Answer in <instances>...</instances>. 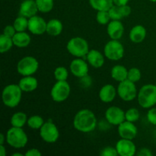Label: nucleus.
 <instances>
[{"label":"nucleus","instance_id":"obj_42","mask_svg":"<svg viewBox=\"0 0 156 156\" xmlns=\"http://www.w3.org/2000/svg\"><path fill=\"white\" fill-rule=\"evenodd\" d=\"M0 155H1V156L6 155V150L4 145H0Z\"/></svg>","mask_w":156,"mask_h":156},{"label":"nucleus","instance_id":"obj_8","mask_svg":"<svg viewBox=\"0 0 156 156\" xmlns=\"http://www.w3.org/2000/svg\"><path fill=\"white\" fill-rule=\"evenodd\" d=\"M71 87L67 81H56L50 91V96L53 101L60 103L69 97Z\"/></svg>","mask_w":156,"mask_h":156},{"label":"nucleus","instance_id":"obj_2","mask_svg":"<svg viewBox=\"0 0 156 156\" xmlns=\"http://www.w3.org/2000/svg\"><path fill=\"white\" fill-rule=\"evenodd\" d=\"M23 91L18 84H9L2 90V99L4 105L10 108H15L21 102Z\"/></svg>","mask_w":156,"mask_h":156},{"label":"nucleus","instance_id":"obj_46","mask_svg":"<svg viewBox=\"0 0 156 156\" xmlns=\"http://www.w3.org/2000/svg\"><path fill=\"white\" fill-rule=\"evenodd\" d=\"M155 85H156V82H155Z\"/></svg>","mask_w":156,"mask_h":156},{"label":"nucleus","instance_id":"obj_17","mask_svg":"<svg viewBox=\"0 0 156 156\" xmlns=\"http://www.w3.org/2000/svg\"><path fill=\"white\" fill-rule=\"evenodd\" d=\"M38 11L35 0H24L19 8V14L21 16L30 18L37 15Z\"/></svg>","mask_w":156,"mask_h":156},{"label":"nucleus","instance_id":"obj_7","mask_svg":"<svg viewBox=\"0 0 156 156\" xmlns=\"http://www.w3.org/2000/svg\"><path fill=\"white\" fill-rule=\"evenodd\" d=\"M104 55L110 60L118 61L124 56V47L118 40H111L105 44Z\"/></svg>","mask_w":156,"mask_h":156},{"label":"nucleus","instance_id":"obj_41","mask_svg":"<svg viewBox=\"0 0 156 156\" xmlns=\"http://www.w3.org/2000/svg\"><path fill=\"white\" fill-rule=\"evenodd\" d=\"M114 1V4L116 5H128V2L129 0H113Z\"/></svg>","mask_w":156,"mask_h":156},{"label":"nucleus","instance_id":"obj_29","mask_svg":"<svg viewBox=\"0 0 156 156\" xmlns=\"http://www.w3.org/2000/svg\"><path fill=\"white\" fill-rule=\"evenodd\" d=\"M14 46L13 40L12 37L5 36L2 34L0 36V53H5L12 48Z\"/></svg>","mask_w":156,"mask_h":156},{"label":"nucleus","instance_id":"obj_22","mask_svg":"<svg viewBox=\"0 0 156 156\" xmlns=\"http://www.w3.org/2000/svg\"><path fill=\"white\" fill-rule=\"evenodd\" d=\"M146 29L144 26L140 25H136L132 27V29L129 31V39L133 43L135 44H140L142 43L146 37Z\"/></svg>","mask_w":156,"mask_h":156},{"label":"nucleus","instance_id":"obj_14","mask_svg":"<svg viewBox=\"0 0 156 156\" xmlns=\"http://www.w3.org/2000/svg\"><path fill=\"white\" fill-rule=\"evenodd\" d=\"M118 134L122 139L133 140L138 133V129L134 123L125 120L118 125Z\"/></svg>","mask_w":156,"mask_h":156},{"label":"nucleus","instance_id":"obj_5","mask_svg":"<svg viewBox=\"0 0 156 156\" xmlns=\"http://www.w3.org/2000/svg\"><path fill=\"white\" fill-rule=\"evenodd\" d=\"M66 49L72 56L77 58H85L90 50L86 40L80 37L71 38L67 43Z\"/></svg>","mask_w":156,"mask_h":156},{"label":"nucleus","instance_id":"obj_31","mask_svg":"<svg viewBox=\"0 0 156 156\" xmlns=\"http://www.w3.org/2000/svg\"><path fill=\"white\" fill-rule=\"evenodd\" d=\"M45 123L42 117L39 115H33L27 119V124L30 129H40Z\"/></svg>","mask_w":156,"mask_h":156},{"label":"nucleus","instance_id":"obj_26","mask_svg":"<svg viewBox=\"0 0 156 156\" xmlns=\"http://www.w3.org/2000/svg\"><path fill=\"white\" fill-rule=\"evenodd\" d=\"M27 119L28 118H27L25 113L18 111V112L15 113L12 116L10 119V123L12 126L23 128L24 125L27 123Z\"/></svg>","mask_w":156,"mask_h":156},{"label":"nucleus","instance_id":"obj_11","mask_svg":"<svg viewBox=\"0 0 156 156\" xmlns=\"http://www.w3.org/2000/svg\"><path fill=\"white\" fill-rule=\"evenodd\" d=\"M69 69L73 76L80 79L87 77L89 72L88 63L82 58L73 59L70 63Z\"/></svg>","mask_w":156,"mask_h":156},{"label":"nucleus","instance_id":"obj_35","mask_svg":"<svg viewBox=\"0 0 156 156\" xmlns=\"http://www.w3.org/2000/svg\"><path fill=\"white\" fill-rule=\"evenodd\" d=\"M141 71L138 68L133 67V68H131L128 70L127 79L131 81V82H134V83L139 82L141 79Z\"/></svg>","mask_w":156,"mask_h":156},{"label":"nucleus","instance_id":"obj_27","mask_svg":"<svg viewBox=\"0 0 156 156\" xmlns=\"http://www.w3.org/2000/svg\"><path fill=\"white\" fill-rule=\"evenodd\" d=\"M89 4L97 12L108 11L114 5L113 0H89Z\"/></svg>","mask_w":156,"mask_h":156},{"label":"nucleus","instance_id":"obj_32","mask_svg":"<svg viewBox=\"0 0 156 156\" xmlns=\"http://www.w3.org/2000/svg\"><path fill=\"white\" fill-rule=\"evenodd\" d=\"M53 75L56 81H66L69 76V71L66 67L58 66L55 69Z\"/></svg>","mask_w":156,"mask_h":156},{"label":"nucleus","instance_id":"obj_34","mask_svg":"<svg viewBox=\"0 0 156 156\" xmlns=\"http://www.w3.org/2000/svg\"><path fill=\"white\" fill-rule=\"evenodd\" d=\"M96 21L101 25H108V23L111 21L108 11H98Z\"/></svg>","mask_w":156,"mask_h":156},{"label":"nucleus","instance_id":"obj_13","mask_svg":"<svg viewBox=\"0 0 156 156\" xmlns=\"http://www.w3.org/2000/svg\"><path fill=\"white\" fill-rule=\"evenodd\" d=\"M47 22L41 16L34 15L28 18V30L34 35H41L47 31Z\"/></svg>","mask_w":156,"mask_h":156},{"label":"nucleus","instance_id":"obj_39","mask_svg":"<svg viewBox=\"0 0 156 156\" xmlns=\"http://www.w3.org/2000/svg\"><path fill=\"white\" fill-rule=\"evenodd\" d=\"M24 155L25 156H41L42 153L40 152L39 149H36V148H32V149H28Z\"/></svg>","mask_w":156,"mask_h":156},{"label":"nucleus","instance_id":"obj_40","mask_svg":"<svg viewBox=\"0 0 156 156\" xmlns=\"http://www.w3.org/2000/svg\"><path fill=\"white\" fill-rule=\"evenodd\" d=\"M136 155L138 156H152V152L148 148H143V149H140L138 152H136Z\"/></svg>","mask_w":156,"mask_h":156},{"label":"nucleus","instance_id":"obj_36","mask_svg":"<svg viewBox=\"0 0 156 156\" xmlns=\"http://www.w3.org/2000/svg\"><path fill=\"white\" fill-rule=\"evenodd\" d=\"M100 155L101 156H117L118 155V153H117L116 147L114 148L111 146H108L102 149Z\"/></svg>","mask_w":156,"mask_h":156},{"label":"nucleus","instance_id":"obj_3","mask_svg":"<svg viewBox=\"0 0 156 156\" xmlns=\"http://www.w3.org/2000/svg\"><path fill=\"white\" fill-rule=\"evenodd\" d=\"M137 100L140 107L149 109L156 105V85H145L140 88L137 94Z\"/></svg>","mask_w":156,"mask_h":156},{"label":"nucleus","instance_id":"obj_33","mask_svg":"<svg viewBox=\"0 0 156 156\" xmlns=\"http://www.w3.org/2000/svg\"><path fill=\"white\" fill-rule=\"evenodd\" d=\"M140 117V111H139L138 109L135 108H129V109H128L125 112V118H126V120H127V121L135 123V122L138 121Z\"/></svg>","mask_w":156,"mask_h":156},{"label":"nucleus","instance_id":"obj_15","mask_svg":"<svg viewBox=\"0 0 156 156\" xmlns=\"http://www.w3.org/2000/svg\"><path fill=\"white\" fill-rule=\"evenodd\" d=\"M115 147L120 156H133L136 154V147L133 140L121 138L116 143Z\"/></svg>","mask_w":156,"mask_h":156},{"label":"nucleus","instance_id":"obj_9","mask_svg":"<svg viewBox=\"0 0 156 156\" xmlns=\"http://www.w3.org/2000/svg\"><path fill=\"white\" fill-rule=\"evenodd\" d=\"M117 91V95L124 101H132L137 97L138 94L135 83L128 79L119 82Z\"/></svg>","mask_w":156,"mask_h":156},{"label":"nucleus","instance_id":"obj_38","mask_svg":"<svg viewBox=\"0 0 156 156\" xmlns=\"http://www.w3.org/2000/svg\"><path fill=\"white\" fill-rule=\"evenodd\" d=\"M17 33L16 30H15V27L12 25H7L5 27V28L3 29V34L5 35V36L9 37H13L15 36V34Z\"/></svg>","mask_w":156,"mask_h":156},{"label":"nucleus","instance_id":"obj_10","mask_svg":"<svg viewBox=\"0 0 156 156\" xmlns=\"http://www.w3.org/2000/svg\"><path fill=\"white\" fill-rule=\"evenodd\" d=\"M40 136L47 143H54L59 140V131L56 125L51 120L44 123L40 129Z\"/></svg>","mask_w":156,"mask_h":156},{"label":"nucleus","instance_id":"obj_28","mask_svg":"<svg viewBox=\"0 0 156 156\" xmlns=\"http://www.w3.org/2000/svg\"><path fill=\"white\" fill-rule=\"evenodd\" d=\"M13 26L17 32L25 31L26 30H28V18L20 15L15 18Z\"/></svg>","mask_w":156,"mask_h":156},{"label":"nucleus","instance_id":"obj_19","mask_svg":"<svg viewBox=\"0 0 156 156\" xmlns=\"http://www.w3.org/2000/svg\"><path fill=\"white\" fill-rule=\"evenodd\" d=\"M117 94V88L111 84H107L99 91V98L104 103H111L115 99Z\"/></svg>","mask_w":156,"mask_h":156},{"label":"nucleus","instance_id":"obj_37","mask_svg":"<svg viewBox=\"0 0 156 156\" xmlns=\"http://www.w3.org/2000/svg\"><path fill=\"white\" fill-rule=\"evenodd\" d=\"M147 120L152 124L156 125V108H149L147 113Z\"/></svg>","mask_w":156,"mask_h":156},{"label":"nucleus","instance_id":"obj_30","mask_svg":"<svg viewBox=\"0 0 156 156\" xmlns=\"http://www.w3.org/2000/svg\"><path fill=\"white\" fill-rule=\"evenodd\" d=\"M38 11L42 13L51 12L54 6V0H35Z\"/></svg>","mask_w":156,"mask_h":156},{"label":"nucleus","instance_id":"obj_45","mask_svg":"<svg viewBox=\"0 0 156 156\" xmlns=\"http://www.w3.org/2000/svg\"><path fill=\"white\" fill-rule=\"evenodd\" d=\"M149 1L152 2H156V0H149Z\"/></svg>","mask_w":156,"mask_h":156},{"label":"nucleus","instance_id":"obj_12","mask_svg":"<svg viewBox=\"0 0 156 156\" xmlns=\"http://www.w3.org/2000/svg\"><path fill=\"white\" fill-rule=\"evenodd\" d=\"M105 118L110 124L114 126H118L126 120L125 112L121 108L117 106H111L107 109L105 112Z\"/></svg>","mask_w":156,"mask_h":156},{"label":"nucleus","instance_id":"obj_25","mask_svg":"<svg viewBox=\"0 0 156 156\" xmlns=\"http://www.w3.org/2000/svg\"><path fill=\"white\" fill-rule=\"evenodd\" d=\"M111 76L114 80L120 82L127 79L128 69L122 65H116L111 69Z\"/></svg>","mask_w":156,"mask_h":156},{"label":"nucleus","instance_id":"obj_20","mask_svg":"<svg viewBox=\"0 0 156 156\" xmlns=\"http://www.w3.org/2000/svg\"><path fill=\"white\" fill-rule=\"evenodd\" d=\"M105 56L103 53L97 50H89L88 53L87 54L85 59L88 61V63L91 66L95 69L101 68L104 66L105 62Z\"/></svg>","mask_w":156,"mask_h":156},{"label":"nucleus","instance_id":"obj_44","mask_svg":"<svg viewBox=\"0 0 156 156\" xmlns=\"http://www.w3.org/2000/svg\"><path fill=\"white\" fill-rule=\"evenodd\" d=\"M12 156H23V154L19 153V152H15V153H13L12 155Z\"/></svg>","mask_w":156,"mask_h":156},{"label":"nucleus","instance_id":"obj_16","mask_svg":"<svg viewBox=\"0 0 156 156\" xmlns=\"http://www.w3.org/2000/svg\"><path fill=\"white\" fill-rule=\"evenodd\" d=\"M107 33L111 40H120L124 33V26L120 20H111L108 24Z\"/></svg>","mask_w":156,"mask_h":156},{"label":"nucleus","instance_id":"obj_23","mask_svg":"<svg viewBox=\"0 0 156 156\" xmlns=\"http://www.w3.org/2000/svg\"><path fill=\"white\" fill-rule=\"evenodd\" d=\"M62 30H63V25H62V23L61 22V21H59V19L53 18V19L47 21L46 33L48 34L50 36H59L62 32Z\"/></svg>","mask_w":156,"mask_h":156},{"label":"nucleus","instance_id":"obj_18","mask_svg":"<svg viewBox=\"0 0 156 156\" xmlns=\"http://www.w3.org/2000/svg\"><path fill=\"white\" fill-rule=\"evenodd\" d=\"M110 17L111 20H121L123 18L128 17L132 12L130 6L128 5H114L111 9L108 10Z\"/></svg>","mask_w":156,"mask_h":156},{"label":"nucleus","instance_id":"obj_24","mask_svg":"<svg viewBox=\"0 0 156 156\" xmlns=\"http://www.w3.org/2000/svg\"><path fill=\"white\" fill-rule=\"evenodd\" d=\"M14 46H16L18 48H25L28 47L31 42L30 36L25 31L17 32L15 36L12 37Z\"/></svg>","mask_w":156,"mask_h":156},{"label":"nucleus","instance_id":"obj_4","mask_svg":"<svg viewBox=\"0 0 156 156\" xmlns=\"http://www.w3.org/2000/svg\"><path fill=\"white\" fill-rule=\"evenodd\" d=\"M6 143L15 149H21L27 145L28 137L23 128L12 126L6 133Z\"/></svg>","mask_w":156,"mask_h":156},{"label":"nucleus","instance_id":"obj_43","mask_svg":"<svg viewBox=\"0 0 156 156\" xmlns=\"http://www.w3.org/2000/svg\"><path fill=\"white\" fill-rule=\"evenodd\" d=\"M5 140H6V137L3 133L0 134V145H4Z\"/></svg>","mask_w":156,"mask_h":156},{"label":"nucleus","instance_id":"obj_1","mask_svg":"<svg viewBox=\"0 0 156 156\" xmlns=\"http://www.w3.org/2000/svg\"><path fill=\"white\" fill-rule=\"evenodd\" d=\"M73 126L81 133L92 132L97 126V118L91 111L82 109L78 111L73 119Z\"/></svg>","mask_w":156,"mask_h":156},{"label":"nucleus","instance_id":"obj_6","mask_svg":"<svg viewBox=\"0 0 156 156\" xmlns=\"http://www.w3.org/2000/svg\"><path fill=\"white\" fill-rule=\"evenodd\" d=\"M39 62L37 59L31 56L21 58L17 64V72L22 76H33L37 72Z\"/></svg>","mask_w":156,"mask_h":156},{"label":"nucleus","instance_id":"obj_21","mask_svg":"<svg viewBox=\"0 0 156 156\" xmlns=\"http://www.w3.org/2000/svg\"><path fill=\"white\" fill-rule=\"evenodd\" d=\"M18 85L23 92H32L37 88L38 81L32 76H23V78L20 79Z\"/></svg>","mask_w":156,"mask_h":156}]
</instances>
